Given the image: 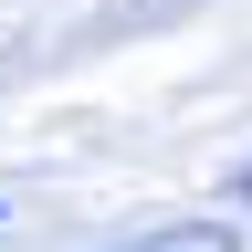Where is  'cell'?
<instances>
[{
	"mask_svg": "<svg viewBox=\"0 0 252 252\" xmlns=\"http://www.w3.org/2000/svg\"><path fill=\"white\" fill-rule=\"evenodd\" d=\"M137 252H231V231H220V220H179V231H158Z\"/></svg>",
	"mask_w": 252,
	"mask_h": 252,
	"instance_id": "1",
	"label": "cell"
},
{
	"mask_svg": "<svg viewBox=\"0 0 252 252\" xmlns=\"http://www.w3.org/2000/svg\"><path fill=\"white\" fill-rule=\"evenodd\" d=\"M242 200H252V168H242Z\"/></svg>",
	"mask_w": 252,
	"mask_h": 252,
	"instance_id": "2",
	"label": "cell"
}]
</instances>
